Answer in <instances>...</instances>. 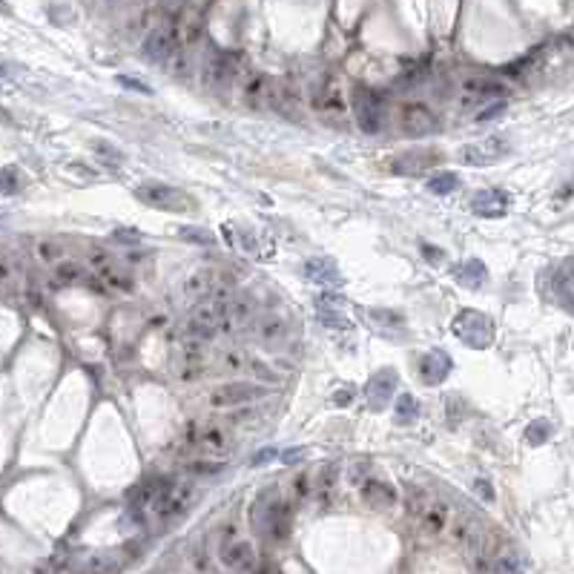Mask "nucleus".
<instances>
[{"mask_svg": "<svg viewBox=\"0 0 574 574\" xmlns=\"http://www.w3.org/2000/svg\"><path fill=\"white\" fill-rule=\"evenodd\" d=\"M551 434V428H549V422H543V420H537V422H531L529 425V430H525V439H529L531 445H540L546 437Z\"/></svg>", "mask_w": 574, "mask_h": 574, "instance_id": "42", "label": "nucleus"}, {"mask_svg": "<svg viewBox=\"0 0 574 574\" xmlns=\"http://www.w3.org/2000/svg\"><path fill=\"white\" fill-rule=\"evenodd\" d=\"M483 529H480V523H477V517H471V514H457L454 520H451V540L457 546H462V549H468V551H474L477 554V549L483 546Z\"/></svg>", "mask_w": 574, "mask_h": 574, "instance_id": "15", "label": "nucleus"}, {"mask_svg": "<svg viewBox=\"0 0 574 574\" xmlns=\"http://www.w3.org/2000/svg\"><path fill=\"white\" fill-rule=\"evenodd\" d=\"M216 282H218V276L213 273V270H196V273H190L187 282H184V296L193 299V301L210 299L213 290H216Z\"/></svg>", "mask_w": 574, "mask_h": 574, "instance_id": "21", "label": "nucleus"}, {"mask_svg": "<svg viewBox=\"0 0 574 574\" xmlns=\"http://www.w3.org/2000/svg\"><path fill=\"white\" fill-rule=\"evenodd\" d=\"M462 95L466 101L477 104V101H488L494 95H503V84L500 81H491V78H483V75H471L462 81Z\"/></svg>", "mask_w": 574, "mask_h": 574, "instance_id": "20", "label": "nucleus"}, {"mask_svg": "<svg viewBox=\"0 0 574 574\" xmlns=\"http://www.w3.org/2000/svg\"><path fill=\"white\" fill-rule=\"evenodd\" d=\"M437 164V152H428V150H417V152H405L402 158L393 161V170L396 172H405V175H420L425 172L428 167Z\"/></svg>", "mask_w": 574, "mask_h": 574, "instance_id": "24", "label": "nucleus"}, {"mask_svg": "<svg viewBox=\"0 0 574 574\" xmlns=\"http://www.w3.org/2000/svg\"><path fill=\"white\" fill-rule=\"evenodd\" d=\"M181 236L190 238V242H201V244H216V236L207 233L201 227H181Z\"/></svg>", "mask_w": 574, "mask_h": 574, "instance_id": "44", "label": "nucleus"}, {"mask_svg": "<svg viewBox=\"0 0 574 574\" xmlns=\"http://www.w3.org/2000/svg\"><path fill=\"white\" fill-rule=\"evenodd\" d=\"M301 276H305L308 282H313V284H345L339 267L333 264L330 259H325V256L308 259L305 264H301Z\"/></svg>", "mask_w": 574, "mask_h": 574, "instance_id": "18", "label": "nucleus"}, {"mask_svg": "<svg viewBox=\"0 0 574 574\" xmlns=\"http://www.w3.org/2000/svg\"><path fill=\"white\" fill-rule=\"evenodd\" d=\"M95 152H98L101 161H106V167H113V170H118V167L124 164V152L115 150L113 144H106V141H98V144H95Z\"/></svg>", "mask_w": 574, "mask_h": 574, "instance_id": "38", "label": "nucleus"}, {"mask_svg": "<svg viewBox=\"0 0 574 574\" xmlns=\"http://www.w3.org/2000/svg\"><path fill=\"white\" fill-rule=\"evenodd\" d=\"M474 488H477V494H480L483 500H488V503L494 500V491H491V483H488V480H477Z\"/></svg>", "mask_w": 574, "mask_h": 574, "instance_id": "49", "label": "nucleus"}, {"mask_svg": "<svg viewBox=\"0 0 574 574\" xmlns=\"http://www.w3.org/2000/svg\"><path fill=\"white\" fill-rule=\"evenodd\" d=\"M196 442H198V448L204 454H227L233 448V434L225 425H204L198 430Z\"/></svg>", "mask_w": 574, "mask_h": 574, "instance_id": "17", "label": "nucleus"}, {"mask_svg": "<svg viewBox=\"0 0 574 574\" xmlns=\"http://www.w3.org/2000/svg\"><path fill=\"white\" fill-rule=\"evenodd\" d=\"M362 500L368 503L376 512H391L396 505V488L391 483H382V480H365L362 483Z\"/></svg>", "mask_w": 574, "mask_h": 574, "instance_id": "19", "label": "nucleus"}, {"mask_svg": "<svg viewBox=\"0 0 574 574\" xmlns=\"http://www.w3.org/2000/svg\"><path fill=\"white\" fill-rule=\"evenodd\" d=\"M319 301H322L325 308H333V310H336V308H342V305H345V299H342V296H333V293H325V296L319 299ZM325 308H322V310H325Z\"/></svg>", "mask_w": 574, "mask_h": 574, "instance_id": "51", "label": "nucleus"}, {"mask_svg": "<svg viewBox=\"0 0 574 574\" xmlns=\"http://www.w3.org/2000/svg\"><path fill=\"white\" fill-rule=\"evenodd\" d=\"M333 402H339V405H347V402H350V393H347V391L336 393V396H333Z\"/></svg>", "mask_w": 574, "mask_h": 574, "instance_id": "53", "label": "nucleus"}, {"mask_svg": "<svg viewBox=\"0 0 574 574\" xmlns=\"http://www.w3.org/2000/svg\"><path fill=\"white\" fill-rule=\"evenodd\" d=\"M454 279L462 287H468V290H480V287L485 284V279H488V270L480 259H466V262L454 264Z\"/></svg>", "mask_w": 574, "mask_h": 574, "instance_id": "22", "label": "nucleus"}, {"mask_svg": "<svg viewBox=\"0 0 574 574\" xmlns=\"http://www.w3.org/2000/svg\"><path fill=\"white\" fill-rule=\"evenodd\" d=\"M193 494H196V488H193V483H170L167 488H161L158 491V512L161 514H181L184 508L193 503Z\"/></svg>", "mask_w": 574, "mask_h": 574, "instance_id": "12", "label": "nucleus"}, {"mask_svg": "<svg viewBox=\"0 0 574 574\" xmlns=\"http://www.w3.org/2000/svg\"><path fill=\"white\" fill-rule=\"evenodd\" d=\"M247 359L250 356H244L242 350H221L218 354V368L225 371V374H238V371H244L247 368Z\"/></svg>", "mask_w": 574, "mask_h": 574, "instance_id": "36", "label": "nucleus"}, {"mask_svg": "<svg viewBox=\"0 0 574 574\" xmlns=\"http://www.w3.org/2000/svg\"><path fill=\"white\" fill-rule=\"evenodd\" d=\"M420 420V402L413 393H402L396 396V422L400 425H413Z\"/></svg>", "mask_w": 574, "mask_h": 574, "instance_id": "31", "label": "nucleus"}, {"mask_svg": "<svg viewBox=\"0 0 574 574\" xmlns=\"http://www.w3.org/2000/svg\"><path fill=\"white\" fill-rule=\"evenodd\" d=\"M336 480H339V468L333 466V462H328V466L319 471V480H316V497L325 505L330 503V494L336 491Z\"/></svg>", "mask_w": 574, "mask_h": 574, "instance_id": "30", "label": "nucleus"}, {"mask_svg": "<svg viewBox=\"0 0 574 574\" xmlns=\"http://www.w3.org/2000/svg\"><path fill=\"white\" fill-rule=\"evenodd\" d=\"M276 457H279V451H276V448H262V451L253 454V466H256V468L270 466V462H273Z\"/></svg>", "mask_w": 574, "mask_h": 574, "instance_id": "46", "label": "nucleus"}, {"mask_svg": "<svg viewBox=\"0 0 574 574\" xmlns=\"http://www.w3.org/2000/svg\"><path fill=\"white\" fill-rule=\"evenodd\" d=\"M0 190H3V193H18V172L12 167L0 172Z\"/></svg>", "mask_w": 574, "mask_h": 574, "instance_id": "45", "label": "nucleus"}, {"mask_svg": "<svg viewBox=\"0 0 574 574\" xmlns=\"http://www.w3.org/2000/svg\"><path fill=\"white\" fill-rule=\"evenodd\" d=\"M270 87H273V81H270L267 75H250L247 81H244V87H242L244 104H250V106H267Z\"/></svg>", "mask_w": 574, "mask_h": 574, "instance_id": "26", "label": "nucleus"}, {"mask_svg": "<svg viewBox=\"0 0 574 574\" xmlns=\"http://www.w3.org/2000/svg\"><path fill=\"white\" fill-rule=\"evenodd\" d=\"M55 276H58L60 282H67V284L81 282V279H84V267L78 264L75 259H63L60 264H55Z\"/></svg>", "mask_w": 574, "mask_h": 574, "instance_id": "37", "label": "nucleus"}, {"mask_svg": "<svg viewBox=\"0 0 574 574\" xmlns=\"http://www.w3.org/2000/svg\"><path fill=\"white\" fill-rule=\"evenodd\" d=\"M305 457H308L305 448H287V451L282 454V462H284V466H299V462L305 459Z\"/></svg>", "mask_w": 574, "mask_h": 574, "instance_id": "48", "label": "nucleus"}, {"mask_svg": "<svg viewBox=\"0 0 574 574\" xmlns=\"http://www.w3.org/2000/svg\"><path fill=\"white\" fill-rule=\"evenodd\" d=\"M376 322H388V325H393V328H400L402 325V316L400 313H393V310H374L371 313Z\"/></svg>", "mask_w": 574, "mask_h": 574, "instance_id": "47", "label": "nucleus"}, {"mask_svg": "<svg viewBox=\"0 0 574 574\" xmlns=\"http://www.w3.org/2000/svg\"><path fill=\"white\" fill-rule=\"evenodd\" d=\"M87 262H89V267H95V270H98V273H101V270H106L109 264H115V262H113V256H109V253H106L104 247H92V250H89V259H87Z\"/></svg>", "mask_w": 574, "mask_h": 574, "instance_id": "43", "label": "nucleus"}, {"mask_svg": "<svg viewBox=\"0 0 574 574\" xmlns=\"http://www.w3.org/2000/svg\"><path fill=\"white\" fill-rule=\"evenodd\" d=\"M250 328H253V336H256L264 347H279V345H284L287 339H290V333H293L290 319H287L284 313H262V316L253 319Z\"/></svg>", "mask_w": 574, "mask_h": 574, "instance_id": "6", "label": "nucleus"}, {"mask_svg": "<svg viewBox=\"0 0 574 574\" xmlns=\"http://www.w3.org/2000/svg\"><path fill=\"white\" fill-rule=\"evenodd\" d=\"M236 78V67L227 55H213L207 58L204 69H201V84L210 89V92H225Z\"/></svg>", "mask_w": 574, "mask_h": 574, "instance_id": "11", "label": "nucleus"}, {"mask_svg": "<svg viewBox=\"0 0 574 574\" xmlns=\"http://www.w3.org/2000/svg\"><path fill=\"white\" fill-rule=\"evenodd\" d=\"M477 571L480 574H523L520 563L512 554H497V557H488V560H477Z\"/></svg>", "mask_w": 574, "mask_h": 574, "instance_id": "28", "label": "nucleus"}, {"mask_svg": "<svg viewBox=\"0 0 574 574\" xmlns=\"http://www.w3.org/2000/svg\"><path fill=\"white\" fill-rule=\"evenodd\" d=\"M164 63L170 67L172 78H190V75H193V58H190L187 49H175Z\"/></svg>", "mask_w": 574, "mask_h": 574, "instance_id": "34", "label": "nucleus"}, {"mask_svg": "<svg viewBox=\"0 0 574 574\" xmlns=\"http://www.w3.org/2000/svg\"><path fill=\"white\" fill-rule=\"evenodd\" d=\"M81 574H118L121 571V560L115 554H92L81 563L78 569Z\"/></svg>", "mask_w": 574, "mask_h": 574, "instance_id": "29", "label": "nucleus"}, {"mask_svg": "<svg viewBox=\"0 0 574 574\" xmlns=\"http://www.w3.org/2000/svg\"><path fill=\"white\" fill-rule=\"evenodd\" d=\"M471 213L480 218H500L508 213V196L497 187H485L471 198Z\"/></svg>", "mask_w": 574, "mask_h": 574, "instance_id": "13", "label": "nucleus"}, {"mask_svg": "<svg viewBox=\"0 0 574 574\" xmlns=\"http://www.w3.org/2000/svg\"><path fill=\"white\" fill-rule=\"evenodd\" d=\"M35 253H38V259L43 264H60L63 259H67V247H63L60 242H55V238H43V242H38Z\"/></svg>", "mask_w": 574, "mask_h": 574, "instance_id": "32", "label": "nucleus"}, {"mask_svg": "<svg viewBox=\"0 0 574 574\" xmlns=\"http://www.w3.org/2000/svg\"><path fill=\"white\" fill-rule=\"evenodd\" d=\"M451 368H454V359L445 354L442 347H434L420 359V379L425 385H439V382H445V376L451 374Z\"/></svg>", "mask_w": 574, "mask_h": 574, "instance_id": "14", "label": "nucleus"}, {"mask_svg": "<svg viewBox=\"0 0 574 574\" xmlns=\"http://www.w3.org/2000/svg\"><path fill=\"white\" fill-rule=\"evenodd\" d=\"M115 238H121V242H138V233H135V230H130V233H126V230H118Z\"/></svg>", "mask_w": 574, "mask_h": 574, "instance_id": "52", "label": "nucleus"}, {"mask_svg": "<svg viewBox=\"0 0 574 574\" xmlns=\"http://www.w3.org/2000/svg\"><path fill=\"white\" fill-rule=\"evenodd\" d=\"M267 396V388L262 382H250V379H236V382H225L210 393V405L213 408H238L247 402H256Z\"/></svg>", "mask_w": 574, "mask_h": 574, "instance_id": "3", "label": "nucleus"}, {"mask_svg": "<svg viewBox=\"0 0 574 574\" xmlns=\"http://www.w3.org/2000/svg\"><path fill=\"white\" fill-rule=\"evenodd\" d=\"M98 276H101L104 287H109V290H118V293H133L135 290L133 273H126V270H121L118 264H109L106 270H101Z\"/></svg>", "mask_w": 574, "mask_h": 574, "instance_id": "27", "label": "nucleus"}, {"mask_svg": "<svg viewBox=\"0 0 574 574\" xmlns=\"http://www.w3.org/2000/svg\"><path fill=\"white\" fill-rule=\"evenodd\" d=\"M396 385H400V376H396L393 368H382L379 374L371 376L368 388H365V396H368L371 411H382L396 393Z\"/></svg>", "mask_w": 574, "mask_h": 574, "instance_id": "9", "label": "nucleus"}, {"mask_svg": "<svg viewBox=\"0 0 574 574\" xmlns=\"http://www.w3.org/2000/svg\"><path fill=\"white\" fill-rule=\"evenodd\" d=\"M218 560L230 571H250L253 563H256V549H253V543L244 537H230L221 543Z\"/></svg>", "mask_w": 574, "mask_h": 574, "instance_id": "8", "label": "nucleus"}, {"mask_svg": "<svg viewBox=\"0 0 574 574\" xmlns=\"http://www.w3.org/2000/svg\"><path fill=\"white\" fill-rule=\"evenodd\" d=\"M138 196L147 201L155 210H164V213H190L193 210V198H190L184 190L172 187V184H164V181H147L138 187Z\"/></svg>", "mask_w": 574, "mask_h": 574, "instance_id": "2", "label": "nucleus"}, {"mask_svg": "<svg viewBox=\"0 0 574 574\" xmlns=\"http://www.w3.org/2000/svg\"><path fill=\"white\" fill-rule=\"evenodd\" d=\"M225 468V462L221 459H193L190 462V474H198V477H213Z\"/></svg>", "mask_w": 574, "mask_h": 574, "instance_id": "39", "label": "nucleus"}, {"mask_svg": "<svg viewBox=\"0 0 574 574\" xmlns=\"http://www.w3.org/2000/svg\"><path fill=\"white\" fill-rule=\"evenodd\" d=\"M454 336L474 350H483L494 342V322L480 310H459L454 319Z\"/></svg>", "mask_w": 574, "mask_h": 574, "instance_id": "1", "label": "nucleus"}, {"mask_svg": "<svg viewBox=\"0 0 574 574\" xmlns=\"http://www.w3.org/2000/svg\"><path fill=\"white\" fill-rule=\"evenodd\" d=\"M175 49H179V23L167 21V23H158L147 32L144 46H141V55L150 63H164Z\"/></svg>", "mask_w": 574, "mask_h": 574, "instance_id": "4", "label": "nucleus"}, {"mask_svg": "<svg viewBox=\"0 0 574 574\" xmlns=\"http://www.w3.org/2000/svg\"><path fill=\"white\" fill-rule=\"evenodd\" d=\"M503 109H505V104H503V101H500V104H491L488 109H483V113L477 115V121H488V118H494V115H500Z\"/></svg>", "mask_w": 574, "mask_h": 574, "instance_id": "50", "label": "nucleus"}, {"mask_svg": "<svg viewBox=\"0 0 574 574\" xmlns=\"http://www.w3.org/2000/svg\"><path fill=\"white\" fill-rule=\"evenodd\" d=\"M313 106L319 113H328V115H342L345 113V101H342V92L339 87L333 84H325L313 92Z\"/></svg>", "mask_w": 574, "mask_h": 574, "instance_id": "25", "label": "nucleus"}, {"mask_svg": "<svg viewBox=\"0 0 574 574\" xmlns=\"http://www.w3.org/2000/svg\"><path fill=\"white\" fill-rule=\"evenodd\" d=\"M459 187V175L457 172H437L428 179V190L434 196H448Z\"/></svg>", "mask_w": 574, "mask_h": 574, "instance_id": "35", "label": "nucleus"}, {"mask_svg": "<svg viewBox=\"0 0 574 574\" xmlns=\"http://www.w3.org/2000/svg\"><path fill=\"white\" fill-rule=\"evenodd\" d=\"M420 520H422V529H425L428 534H439L445 525L451 523V508H448V503H445V500L430 497V503H428V508H425V514H422Z\"/></svg>", "mask_w": 574, "mask_h": 574, "instance_id": "23", "label": "nucleus"}, {"mask_svg": "<svg viewBox=\"0 0 574 574\" xmlns=\"http://www.w3.org/2000/svg\"><path fill=\"white\" fill-rule=\"evenodd\" d=\"M247 371L256 374V379H262V382H279V379H282L273 368H270V365H264L262 359H253V356L247 359Z\"/></svg>", "mask_w": 574, "mask_h": 574, "instance_id": "40", "label": "nucleus"}, {"mask_svg": "<svg viewBox=\"0 0 574 574\" xmlns=\"http://www.w3.org/2000/svg\"><path fill=\"white\" fill-rule=\"evenodd\" d=\"M319 322H322L325 328H330V330H347L350 328V319H345L336 310H319Z\"/></svg>", "mask_w": 574, "mask_h": 574, "instance_id": "41", "label": "nucleus"}, {"mask_svg": "<svg viewBox=\"0 0 574 574\" xmlns=\"http://www.w3.org/2000/svg\"><path fill=\"white\" fill-rule=\"evenodd\" d=\"M354 113H356V124L362 133H379L382 126H385V104L376 92L371 89H356L354 95Z\"/></svg>", "mask_w": 574, "mask_h": 574, "instance_id": "5", "label": "nucleus"}, {"mask_svg": "<svg viewBox=\"0 0 574 574\" xmlns=\"http://www.w3.org/2000/svg\"><path fill=\"white\" fill-rule=\"evenodd\" d=\"M430 497H434V494L425 491V488H417V485H408V488H405V505L411 508L413 517H422V514H425V508H428Z\"/></svg>", "mask_w": 574, "mask_h": 574, "instance_id": "33", "label": "nucleus"}, {"mask_svg": "<svg viewBox=\"0 0 574 574\" xmlns=\"http://www.w3.org/2000/svg\"><path fill=\"white\" fill-rule=\"evenodd\" d=\"M267 106L273 109V113L290 118V121H299V115H301V109H299V92L290 84H284V81H273V87H270V95H267Z\"/></svg>", "mask_w": 574, "mask_h": 574, "instance_id": "16", "label": "nucleus"}, {"mask_svg": "<svg viewBox=\"0 0 574 574\" xmlns=\"http://www.w3.org/2000/svg\"><path fill=\"white\" fill-rule=\"evenodd\" d=\"M434 126H437V115H434V109H430L428 104H422V101H408L402 106V130L411 138L428 135Z\"/></svg>", "mask_w": 574, "mask_h": 574, "instance_id": "10", "label": "nucleus"}, {"mask_svg": "<svg viewBox=\"0 0 574 574\" xmlns=\"http://www.w3.org/2000/svg\"><path fill=\"white\" fill-rule=\"evenodd\" d=\"M508 155V141L505 138H485V141H477V144H466L459 152V158L471 167H488L494 161Z\"/></svg>", "mask_w": 574, "mask_h": 574, "instance_id": "7", "label": "nucleus"}]
</instances>
